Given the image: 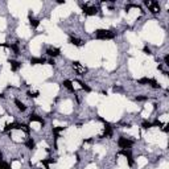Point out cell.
<instances>
[{"mask_svg": "<svg viewBox=\"0 0 169 169\" xmlns=\"http://www.w3.org/2000/svg\"><path fill=\"white\" fill-rule=\"evenodd\" d=\"M73 69H74V72H76L78 76H85V73L87 72V69L83 65H81V62H78V61L73 62Z\"/></svg>", "mask_w": 169, "mask_h": 169, "instance_id": "obj_4", "label": "cell"}, {"mask_svg": "<svg viewBox=\"0 0 169 169\" xmlns=\"http://www.w3.org/2000/svg\"><path fill=\"white\" fill-rule=\"evenodd\" d=\"M9 64H11L12 72H17L19 69L21 68V64H20L19 61H15V60H11V61H9Z\"/></svg>", "mask_w": 169, "mask_h": 169, "instance_id": "obj_8", "label": "cell"}, {"mask_svg": "<svg viewBox=\"0 0 169 169\" xmlns=\"http://www.w3.org/2000/svg\"><path fill=\"white\" fill-rule=\"evenodd\" d=\"M69 41H70V44H73V45H76V46H82L83 44V41L81 38H77V37H70V40H69Z\"/></svg>", "mask_w": 169, "mask_h": 169, "instance_id": "obj_9", "label": "cell"}, {"mask_svg": "<svg viewBox=\"0 0 169 169\" xmlns=\"http://www.w3.org/2000/svg\"><path fill=\"white\" fill-rule=\"evenodd\" d=\"M82 9L83 13L87 15V16H94V15L98 13V7L91 5V4H82Z\"/></svg>", "mask_w": 169, "mask_h": 169, "instance_id": "obj_3", "label": "cell"}, {"mask_svg": "<svg viewBox=\"0 0 169 169\" xmlns=\"http://www.w3.org/2000/svg\"><path fill=\"white\" fill-rule=\"evenodd\" d=\"M144 53L145 54H152V52H151V48H148V46H144Z\"/></svg>", "mask_w": 169, "mask_h": 169, "instance_id": "obj_16", "label": "cell"}, {"mask_svg": "<svg viewBox=\"0 0 169 169\" xmlns=\"http://www.w3.org/2000/svg\"><path fill=\"white\" fill-rule=\"evenodd\" d=\"M141 126H143L144 130H149V128H152V127H153V126H152V123H151V122H144L143 124H141Z\"/></svg>", "mask_w": 169, "mask_h": 169, "instance_id": "obj_15", "label": "cell"}, {"mask_svg": "<svg viewBox=\"0 0 169 169\" xmlns=\"http://www.w3.org/2000/svg\"><path fill=\"white\" fill-rule=\"evenodd\" d=\"M118 145L122 148V149H130L133 145V141L130 140V139H127V137H124V136H122L118 139Z\"/></svg>", "mask_w": 169, "mask_h": 169, "instance_id": "obj_2", "label": "cell"}, {"mask_svg": "<svg viewBox=\"0 0 169 169\" xmlns=\"http://www.w3.org/2000/svg\"><path fill=\"white\" fill-rule=\"evenodd\" d=\"M29 24H30V27H32V28H37V27L40 25V21L37 20V19L29 17Z\"/></svg>", "mask_w": 169, "mask_h": 169, "instance_id": "obj_12", "label": "cell"}, {"mask_svg": "<svg viewBox=\"0 0 169 169\" xmlns=\"http://www.w3.org/2000/svg\"><path fill=\"white\" fill-rule=\"evenodd\" d=\"M95 37L99 40H111L115 37V33L108 29H98L95 30Z\"/></svg>", "mask_w": 169, "mask_h": 169, "instance_id": "obj_1", "label": "cell"}, {"mask_svg": "<svg viewBox=\"0 0 169 169\" xmlns=\"http://www.w3.org/2000/svg\"><path fill=\"white\" fill-rule=\"evenodd\" d=\"M0 169H11V166H9V164L8 162H5V161H0Z\"/></svg>", "mask_w": 169, "mask_h": 169, "instance_id": "obj_14", "label": "cell"}, {"mask_svg": "<svg viewBox=\"0 0 169 169\" xmlns=\"http://www.w3.org/2000/svg\"><path fill=\"white\" fill-rule=\"evenodd\" d=\"M29 119H30L32 122H37V123H40V124H44V119H42V118H40V116H38V115H36V114H30Z\"/></svg>", "mask_w": 169, "mask_h": 169, "instance_id": "obj_11", "label": "cell"}, {"mask_svg": "<svg viewBox=\"0 0 169 169\" xmlns=\"http://www.w3.org/2000/svg\"><path fill=\"white\" fill-rule=\"evenodd\" d=\"M62 85H64V87H65V89H68L70 93H74V86H73V82H72V81H69V79H65Z\"/></svg>", "mask_w": 169, "mask_h": 169, "instance_id": "obj_7", "label": "cell"}, {"mask_svg": "<svg viewBox=\"0 0 169 169\" xmlns=\"http://www.w3.org/2000/svg\"><path fill=\"white\" fill-rule=\"evenodd\" d=\"M46 62L45 58H30V65H44Z\"/></svg>", "mask_w": 169, "mask_h": 169, "instance_id": "obj_6", "label": "cell"}, {"mask_svg": "<svg viewBox=\"0 0 169 169\" xmlns=\"http://www.w3.org/2000/svg\"><path fill=\"white\" fill-rule=\"evenodd\" d=\"M45 53H46L50 58H56V57H58V56H60V49H58V48L50 46V48H48Z\"/></svg>", "mask_w": 169, "mask_h": 169, "instance_id": "obj_5", "label": "cell"}, {"mask_svg": "<svg viewBox=\"0 0 169 169\" xmlns=\"http://www.w3.org/2000/svg\"><path fill=\"white\" fill-rule=\"evenodd\" d=\"M25 144H27V148H28V149H33V148H34V145H36L33 139H28Z\"/></svg>", "mask_w": 169, "mask_h": 169, "instance_id": "obj_13", "label": "cell"}, {"mask_svg": "<svg viewBox=\"0 0 169 169\" xmlns=\"http://www.w3.org/2000/svg\"><path fill=\"white\" fill-rule=\"evenodd\" d=\"M15 104H16V107H17L19 111H21V112L27 111V106L23 103V102L19 101V99H15Z\"/></svg>", "mask_w": 169, "mask_h": 169, "instance_id": "obj_10", "label": "cell"}]
</instances>
